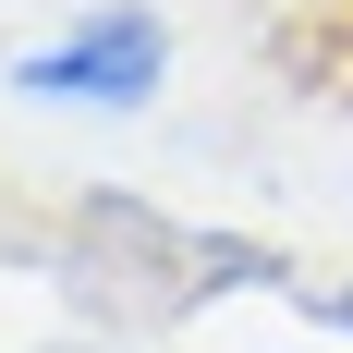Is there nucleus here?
Segmentation results:
<instances>
[{"label":"nucleus","mask_w":353,"mask_h":353,"mask_svg":"<svg viewBox=\"0 0 353 353\" xmlns=\"http://www.w3.org/2000/svg\"><path fill=\"white\" fill-rule=\"evenodd\" d=\"M73 268L110 281V317H122V305H134V317H183L195 292H268V281H281V256L219 244V232H183V219H159L146 195H85Z\"/></svg>","instance_id":"nucleus-1"},{"label":"nucleus","mask_w":353,"mask_h":353,"mask_svg":"<svg viewBox=\"0 0 353 353\" xmlns=\"http://www.w3.org/2000/svg\"><path fill=\"white\" fill-rule=\"evenodd\" d=\"M159 73H171V25H159L146 0H122V12H85L73 37L25 49V61H12V98H49V110H146Z\"/></svg>","instance_id":"nucleus-2"},{"label":"nucleus","mask_w":353,"mask_h":353,"mask_svg":"<svg viewBox=\"0 0 353 353\" xmlns=\"http://www.w3.org/2000/svg\"><path fill=\"white\" fill-rule=\"evenodd\" d=\"M61 353H110V341H61Z\"/></svg>","instance_id":"nucleus-4"},{"label":"nucleus","mask_w":353,"mask_h":353,"mask_svg":"<svg viewBox=\"0 0 353 353\" xmlns=\"http://www.w3.org/2000/svg\"><path fill=\"white\" fill-rule=\"evenodd\" d=\"M317 317H329V329H353V281H341V292H317Z\"/></svg>","instance_id":"nucleus-3"}]
</instances>
